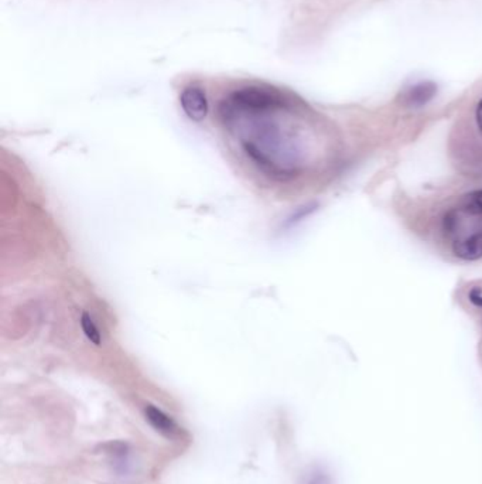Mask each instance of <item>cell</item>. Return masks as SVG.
I'll use <instances>...</instances> for the list:
<instances>
[{
  "label": "cell",
  "instance_id": "cell-8",
  "mask_svg": "<svg viewBox=\"0 0 482 484\" xmlns=\"http://www.w3.org/2000/svg\"><path fill=\"white\" fill-rule=\"evenodd\" d=\"M476 119H477V125L482 131V100L477 105V111H476Z\"/></svg>",
  "mask_w": 482,
  "mask_h": 484
},
{
  "label": "cell",
  "instance_id": "cell-7",
  "mask_svg": "<svg viewBox=\"0 0 482 484\" xmlns=\"http://www.w3.org/2000/svg\"><path fill=\"white\" fill-rule=\"evenodd\" d=\"M470 301L477 305V306H481L482 308V292L480 289H473L471 294H470Z\"/></svg>",
  "mask_w": 482,
  "mask_h": 484
},
{
  "label": "cell",
  "instance_id": "cell-4",
  "mask_svg": "<svg viewBox=\"0 0 482 484\" xmlns=\"http://www.w3.org/2000/svg\"><path fill=\"white\" fill-rule=\"evenodd\" d=\"M146 415H148V419L158 428V431L164 432L167 435H172L175 432V424L165 414H163L160 409L155 407H149L146 409Z\"/></svg>",
  "mask_w": 482,
  "mask_h": 484
},
{
  "label": "cell",
  "instance_id": "cell-2",
  "mask_svg": "<svg viewBox=\"0 0 482 484\" xmlns=\"http://www.w3.org/2000/svg\"><path fill=\"white\" fill-rule=\"evenodd\" d=\"M437 94V85L434 82L426 81V82H417L416 85H412L406 90L403 94V102L407 107L420 108L426 104H429Z\"/></svg>",
  "mask_w": 482,
  "mask_h": 484
},
{
  "label": "cell",
  "instance_id": "cell-5",
  "mask_svg": "<svg viewBox=\"0 0 482 484\" xmlns=\"http://www.w3.org/2000/svg\"><path fill=\"white\" fill-rule=\"evenodd\" d=\"M461 207L471 215H482V190L473 191L463 198Z\"/></svg>",
  "mask_w": 482,
  "mask_h": 484
},
{
  "label": "cell",
  "instance_id": "cell-1",
  "mask_svg": "<svg viewBox=\"0 0 482 484\" xmlns=\"http://www.w3.org/2000/svg\"><path fill=\"white\" fill-rule=\"evenodd\" d=\"M181 107L185 115L192 121H202L208 114V101L205 92L197 87H188L180 97Z\"/></svg>",
  "mask_w": 482,
  "mask_h": 484
},
{
  "label": "cell",
  "instance_id": "cell-3",
  "mask_svg": "<svg viewBox=\"0 0 482 484\" xmlns=\"http://www.w3.org/2000/svg\"><path fill=\"white\" fill-rule=\"evenodd\" d=\"M454 254L464 261H477L482 258V232L474 234L454 244Z\"/></svg>",
  "mask_w": 482,
  "mask_h": 484
},
{
  "label": "cell",
  "instance_id": "cell-6",
  "mask_svg": "<svg viewBox=\"0 0 482 484\" xmlns=\"http://www.w3.org/2000/svg\"><path fill=\"white\" fill-rule=\"evenodd\" d=\"M81 327L87 335V338L94 343L95 345H101L102 343V337H101V333L98 330V327L95 326V323L92 322L91 316L88 313H84L82 318H81Z\"/></svg>",
  "mask_w": 482,
  "mask_h": 484
}]
</instances>
